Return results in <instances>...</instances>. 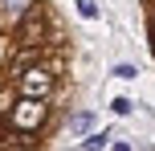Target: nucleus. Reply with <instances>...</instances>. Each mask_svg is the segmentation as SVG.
<instances>
[{
	"mask_svg": "<svg viewBox=\"0 0 155 151\" xmlns=\"http://www.w3.org/2000/svg\"><path fill=\"white\" fill-rule=\"evenodd\" d=\"M12 90H16V94H29V98H49V102H53V94H57V74L41 61V65H33V70L16 74V78H12Z\"/></svg>",
	"mask_w": 155,
	"mask_h": 151,
	"instance_id": "f257e3e1",
	"label": "nucleus"
},
{
	"mask_svg": "<svg viewBox=\"0 0 155 151\" xmlns=\"http://www.w3.org/2000/svg\"><path fill=\"white\" fill-rule=\"evenodd\" d=\"M45 119H49V98L16 94L12 114H8V123H12V127H25V131H45Z\"/></svg>",
	"mask_w": 155,
	"mask_h": 151,
	"instance_id": "f03ea898",
	"label": "nucleus"
},
{
	"mask_svg": "<svg viewBox=\"0 0 155 151\" xmlns=\"http://www.w3.org/2000/svg\"><path fill=\"white\" fill-rule=\"evenodd\" d=\"M37 147H41V131H25V127H12L0 139V151H37Z\"/></svg>",
	"mask_w": 155,
	"mask_h": 151,
	"instance_id": "7ed1b4c3",
	"label": "nucleus"
},
{
	"mask_svg": "<svg viewBox=\"0 0 155 151\" xmlns=\"http://www.w3.org/2000/svg\"><path fill=\"white\" fill-rule=\"evenodd\" d=\"M70 131H74V135H90V131H94V110H78L70 119Z\"/></svg>",
	"mask_w": 155,
	"mask_h": 151,
	"instance_id": "20e7f679",
	"label": "nucleus"
},
{
	"mask_svg": "<svg viewBox=\"0 0 155 151\" xmlns=\"http://www.w3.org/2000/svg\"><path fill=\"white\" fill-rule=\"evenodd\" d=\"M106 143H110L106 131H94V135H82V143H78V147H82V151H102Z\"/></svg>",
	"mask_w": 155,
	"mask_h": 151,
	"instance_id": "39448f33",
	"label": "nucleus"
},
{
	"mask_svg": "<svg viewBox=\"0 0 155 151\" xmlns=\"http://www.w3.org/2000/svg\"><path fill=\"white\" fill-rule=\"evenodd\" d=\"M29 4H33V0H0V12H4V21H16Z\"/></svg>",
	"mask_w": 155,
	"mask_h": 151,
	"instance_id": "423d86ee",
	"label": "nucleus"
},
{
	"mask_svg": "<svg viewBox=\"0 0 155 151\" xmlns=\"http://www.w3.org/2000/svg\"><path fill=\"white\" fill-rule=\"evenodd\" d=\"M74 8H78V16H86V21H98V16H102L98 0H74Z\"/></svg>",
	"mask_w": 155,
	"mask_h": 151,
	"instance_id": "0eeeda50",
	"label": "nucleus"
},
{
	"mask_svg": "<svg viewBox=\"0 0 155 151\" xmlns=\"http://www.w3.org/2000/svg\"><path fill=\"white\" fill-rule=\"evenodd\" d=\"M12 102H16V90H12V82H8V86L0 90V119H8V114H12Z\"/></svg>",
	"mask_w": 155,
	"mask_h": 151,
	"instance_id": "6e6552de",
	"label": "nucleus"
},
{
	"mask_svg": "<svg viewBox=\"0 0 155 151\" xmlns=\"http://www.w3.org/2000/svg\"><path fill=\"white\" fill-rule=\"evenodd\" d=\"M110 74H114V78H139V65H131V61H118V65H110Z\"/></svg>",
	"mask_w": 155,
	"mask_h": 151,
	"instance_id": "1a4fd4ad",
	"label": "nucleus"
},
{
	"mask_svg": "<svg viewBox=\"0 0 155 151\" xmlns=\"http://www.w3.org/2000/svg\"><path fill=\"white\" fill-rule=\"evenodd\" d=\"M12 45H16V41H12V33H0V70L8 65V53H12Z\"/></svg>",
	"mask_w": 155,
	"mask_h": 151,
	"instance_id": "9d476101",
	"label": "nucleus"
},
{
	"mask_svg": "<svg viewBox=\"0 0 155 151\" xmlns=\"http://www.w3.org/2000/svg\"><path fill=\"white\" fill-rule=\"evenodd\" d=\"M110 110H114V114H131L135 102H131V98H114V102H110Z\"/></svg>",
	"mask_w": 155,
	"mask_h": 151,
	"instance_id": "9b49d317",
	"label": "nucleus"
},
{
	"mask_svg": "<svg viewBox=\"0 0 155 151\" xmlns=\"http://www.w3.org/2000/svg\"><path fill=\"white\" fill-rule=\"evenodd\" d=\"M110 151H135L131 143H110Z\"/></svg>",
	"mask_w": 155,
	"mask_h": 151,
	"instance_id": "f8f14e48",
	"label": "nucleus"
}]
</instances>
